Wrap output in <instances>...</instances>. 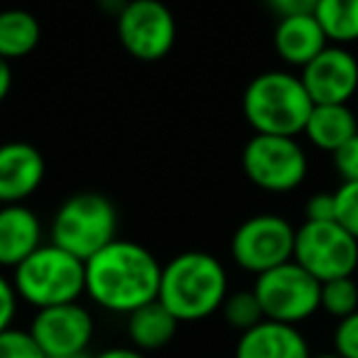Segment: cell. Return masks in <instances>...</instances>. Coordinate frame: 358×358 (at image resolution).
Wrapping results in <instances>:
<instances>
[{
  "mask_svg": "<svg viewBox=\"0 0 358 358\" xmlns=\"http://www.w3.org/2000/svg\"><path fill=\"white\" fill-rule=\"evenodd\" d=\"M86 294L99 307L118 314L155 302L159 294L162 265L145 245L115 238L84 263Z\"/></svg>",
  "mask_w": 358,
  "mask_h": 358,
  "instance_id": "cell-1",
  "label": "cell"
},
{
  "mask_svg": "<svg viewBox=\"0 0 358 358\" xmlns=\"http://www.w3.org/2000/svg\"><path fill=\"white\" fill-rule=\"evenodd\" d=\"M229 294V278L219 258L187 250L169 260L159 278V304L182 322H199L219 312Z\"/></svg>",
  "mask_w": 358,
  "mask_h": 358,
  "instance_id": "cell-2",
  "label": "cell"
},
{
  "mask_svg": "<svg viewBox=\"0 0 358 358\" xmlns=\"http://www.w3.org/2000/svg\"><path fill=\"white\" fill-rule=\"evenodd\" d=\"M312 108L299 76L289 71H263L243 94V115L255 135L297 138L304 133Z\"/></svg>",
  "mask_w": 358,
  "mask_h": 358,
  "instance_id": "cell-3",
  "label": "cell"
},
{
  "mask_svg": "<svg viewBox=\"0 0 358 358\" xmlns=\"http://www.w3.org/2000/svg\"><path fill=\"white\" fill-rule=\"evenodd\" d=\"M118 238V211L101 192L71 194L52 219V245L86 263Z\"/></svg>",
  "mask_w": 358,
  "mask_h": 358,
  "instance_id": "cell-4",
  "label": "cell"
},
{
  "mask_svg": "<svg viewBox=\"0 0 358 358\" xmlns=\"http://www.w3.org/2000/svg\"><path fill=\"white\" fill-rule=\"evenodd\" d=\"M15 294L37 309L74 304L86 292L84 263L52 243H42L30 258L15 268Z\"/></svg>",
  "mask_w": 358,
  "mask_h": 358,
  "instance_id": "cell-5",
  "label": "cell"
},
{
  "mask_svg": "<svg viewBox=\"0 0 358 358\" xmlns=\"http://www.w3.org/2000/svg\"><path fill=\"white\" fill-rule=\"evenodd\" d=\"M292 260L319 285L351 278L358 268V241L348 236L336 221H304L294 231Z\"/></svg>",
  "mask_w": 358,
  "mask_h": 358,
  "instance_id": "cell-6",
  "label": "cell"
},
{
  "mask_svg": "<svg viewBox=\"0 0 358 358\" xmlns=\"http://www.w3.org/2000/svg\"><path fill=\"white\" fill-rule=\"evenodd\" d=\"M319 292L322 285L304 273L294 260L258 275L253 285V294L263 309V317L287 327H294L317 312Z\"/></svg>",
  "mask_w": 358,
  "mask_h": 358,
  "instance_id": "cell-7",
  "label": "cell"
},
{
  "mask_svg": "<svg viewBox=\"0 0 358 358\" xmlns=\"http://www.w3.org/2000/svg\"><path fill=\"white\" fill-rule=\"evenodd\" d=\"M243 172L265 192H292L307 177V155L294 138L253 135L243 148Z\"/></svg>",
  "mask_w": 358,
  "mask_h": 358,
  "instance_id": "cell-8",
  "label": "cell"
},
{
  "mask_svg": "<svg viewBox=\"0 0 358 358\" xmlns=\"http://www.w3.org/2000/svg\"><path fill=\"white\" fill-rule=\"evenodd\" d=\"M234 260L255 278L289 263L294 255V229L278 214H258L245 219L231 238Z\"/></svg>",
  "mask_w": 358,
  "mask_h": 358,
  "instance_id": "cell-9",
  "label": "cell"
},
{
  "mask_svg": "<svg viewBox=\"0 0 358 358\" xmlns=\"http://www.w3.org/2000/svg\"><path fill=\"white\" fill-rule=\"evenodd\" d=\"M118 40L135 59L159 62L174 47L177 20L157 0H133L118 10Z\"/></svg>",
  "mask_w": 358,
  "mask_h": 358,
  "instance_id": "cell-10",
  "label": "cell"
},
{
  "mask_svg": "<svg viewBox=\"0 0 358 358\" xmlns=\"http://www.w3.org/2000/svg\"><path fill=\"white\" fill-rule=\"evenodd\" d=\"M30 334L47 358H76L89 348L94 319L79 302L40 309L32 319Z\"/></svg>",
  "mask_w": 358,
  "mask_h": 358,
  "instance_id": "cell-11",
  "label": "cell"
},
{
  "mask_svg": "<svg viewBox=\"0 0 358 358\" xmlns=\"http://www.w3.org/2000/svg\"><path fill=\"white\" fill-rule=\"evenodd\" d=\"M314 106H348L358 89V59L346 47H327L299 74Z\"/></svg>",
  "mask_w": 358,
  "mask_h": 358,
  "instance_id": "cell-12",
  "label": "cell"
},
{
  "mask_svg": "<svg viewBox=\"0 0 358 358\" xmlns=\"http://www.w3.org/2000/svg\"><path fill=\"white\" fill-rule=\"evenodd\" d=\"M47 164L30 143L13 140L0 145V204L13 206L30 199L45 182Z\"/></svg>",
  "mask_w": 358,
  "mask_h": 358,
  "instance_id": "cell-13",
  "label": "cell"
},
{
  "mask_svg": "<svg viewBox=\"0 0 358 358\" xmlns=\"http://www.w3.org/2000/svg\"><path fill=\"white\" fill-rule=\"evenodd\" d=\"M42 245V224L25 204L0 206V265H22Z\"/></svg>",
  "mask_w": 358,
  "mask_h": 358,
  "instance_id": "cell-14",
  "label": "cell"
},
{
  "mask_svg": "<svg viewBox=\"0 0 358 358\" xmlns=\"http://www.w3.org/2000/svg\"><path fill=\"white\" fill-rule=\"evenodd\" d=\"M273 45H275V52H278L287 64L299 66V69H304L314 57L322 55L329 47L327 35H324L322 25L317 22L314 13L280 17L278 25H275Z\"/></svg>",
  "mask_w": 358,
  "mask_h": 358,
  "instance_id": "cell-15",
  "label": "cell"
},
{
  "mask_svg": "<svg viewBox=\"0 0 358 358\" xmlns=\"http://www.w3.org/2000/svg\"><path fill=\"white\" fill-rule=\"evenodd\" d=\"M236 358H312L304 336L294 327L278 322H260L241 334Z\"/></svg>",
  "mask_w": 358,
  "mask_h": 358,
  "instance_id": "cell-16",
  "label": "cell"
},
{
  "mask_svg": "<svg viewBox=\"0 0 358 358\" xmlns=\"http://www.w3.org/2000/svg\"><path fill=\"white\" fill-rule=\"evenodd\" d=\"M309 143L327 152H338L358 135V120L348 106H314L304 125Z\"/></svg>",
  "mask_w": 358,
  "mask_h": 358,
  "instance_id": "cell-17",
  "label": "cell"
},
{
  "mask_svg": "<svg viewBox=\"0 0 358 358\" xmlns=\"http://www.w3.org/2000/svg\"><path fill=\"white\" fill-rule=\"evenodd\" d=\"M179 322L159 304V299L128 314V334L138 351H157L177 334Z\"/></svg>",
  "mask_w": 358,
  "mask_h": 358,
  "instance_id": "cell-18",
  "label": "cell"
},
{
  "mask_svg": "<svg viewBox=\"0 0 358 358\" xmlns=\"http://www.w3.org/2000/svg\"><path fill=\"white\" fill-rule=\"evenodd\" d=\"M42 27L27 10H0V59H20L40 45Z\"/></svg>",
  "mask_w": 358,
  "mask_h": 358,
  "instance_id": "cell-19",
  "label": "cell"
},
{
  "mask_svg": "<svg viewBox=\"0 0 358 358\" xmlns=\"http://www.w3.org/2000/svg\"><path fill=\"white\" fill-rule=\"evenodd\" d=\"M314 17L322 25L327 42L343 47L358 40V0H317Z\"/></svg>",
  "mask_w": 358,
  "mask_h": 358,
  "instance_id": "cell-20",
  "label": "cell"
},
{
  "mask_svg": "<svg viewBox=\"0 0 358 358\" xmlns=\"http://www.w3.org/2000/svg\"><path fill=\"white\" fill-rule=\"evenodd\" d=\"M319 309H324L329 317L338 319V322L358 312V285L353 282V278L324 282L322 292H319Z\"/></svg>",
  "mask_w": 358,
  "mask_h": 358,
  "instance_id": "cell-21",
  "label": "cell"
},
{
  "mask_svg": "<svg viewBox=\"0 0 358 358\" xmlns=\"http://www.w3.org/2000/svg\"><path fill=\"white\" fill-rule=\"evenodd\" d=\"M221 312H224V319L229 322V327L238 329L241 334L250 331V329L258 327L260 322H265L263 309H260L253 289L229 292L224 299V304H221Z\"/></svg>",
  "mask_w": 358,
  "mask_h": 358,
  "instance_id": "cell-22",
  "label": "cell"
},
{
  "mask_svg": "<svg viewBox=\"0 0 358 358\" xmlns=\"http://www.w3.org/2000/svg\"><path fill=\"white\" fill-rule=\"evenodd\" d=\"M334 204L336 224L358 241V182H341V187L334 192Z\"/></svg>",
  "mask_w": 358,
  "mask_h": 358,
  "instance_id": "cell-23",
  "label": "cell"
},
{
  "mask_svg": "<svg viewBox=\"0 0 358 358\" xmlns=\"http://www.w3.org/2000/svg\"><path fill=\"white\" fill-rule=\"evenodd\" d=\"M0 358H47L30 331L6 329L0 331Z\"/></svg>",
  "mask_w": 358,
  "mask_h": 358,
  "instance_id": "cell-24",
  "label": "cell"
},
{
  "mask_svg": "<svg viewBox=\"0 0 358 358\" xmlns=\"http://www.w3.org/2000/svg\"><path fill=\"white\" fill-rule=\"evenodd\" d=\"M334 353L341 358H358V312L341 319L334 329Z\"/></svg>",
  "mask_w": 358,
  "mask_h": 358,
  "instance_id": "cell-25",
  "label": "cell"
},
{
  "mask_svg": "<svg viewBox=\"0 0 358 358\" xmlns=\"http://www.w3.org/2000/svg\"><path fill=\"white\" fill-rule=\"evenodd\" d=\"M304 221H314V224H327V221H336V204H334V192H319V194L309 196L307 206H304Z\"/></svg>",
  "mask_w": 358,
  "mask_h": 358,
  "instance_id": "cell-26",
  "label": "cell"
},
{
  "mask_svg": "<svg viewBox=\"0 0 358 358\" xmlns=\"http://www.w3.org/2000/svg\"><path fill=\"white\" fill-rule=\"evenodd\" d=\"M334 167L343 182H358V135L348 140L338 152H334Z\"/></svg>",
  "mask_w": 358,
  "mask_h": 358,
  "instance_id": "cell-27",
  "label": "cell"
},
{
  "mask_svg": "<svg viewBox=\"0 0 358 358\" xmlns=\"http://www.w3.org/2000/svg\"><path fill=\"white\" fill-rule=\"evenodd\" d=\"M15 287L13 282H8L3 275H0V331L10 329V322L15 317Z\"/></svg>",
  "mask_w": 358,
  "mask_h": 358,
  "instance_id": "cell-28",
  "label": "cell"
},
{
  "mask_svg": "<svg viewBox=\"0 0 358 358\" xmlns=\"http://www.w3.org/2000/svg\"><path fill=\"white\" fill-rule=\"evenodd\" d=\"M317 0H273L270 10L280 17H292V15H304V13H314Z\"/></svg>",
  "mask_w": 358,
  "mask_h": 358,
  "instance_id": "cell-29",
  "label": "cell"
},
{
  "mask_svg": "<svg viewBox=\"0 0 358 358\" xmlns=\"http://www.w3.org/2000/svg\"><path fill=\"white\" fill-rule=\"evenodd\" d=\"M10 86H13L10 64H8L6 59H0V103L8 99V94H10Z\"/></svg>",
  "mask_w": 358,
  "mask_h": 358,
  "instance_id": "cell-30",
  "label": "cell"
},
{
  "mask_svg": "<svg viewBox=\"0 0 358 358\" xmlns=\"http://www.w3.org/2000/svg\"><path fill=\"white\" fill-rule=\"evenodd\" d=\"M94 358H145L138 348H108V351L99 353Z\"/></svg>",
  "mask_w": 358,
  "mask_h": 358,
  "instance_id": "cell-31",
  "label": "cell"
},
{
  "mask_svg": "<svg viewBox=\"0 0 358 358\" xmlns=\"http://www.w3.org/2000/svg\"><path fill=\"white\" fill-rule=\"evenodd\" d=\"M312 358H341V356H336V353H319V356H312Z\"/></svg>",
  "mask_w": 358,
  "mask_h": 358,
  "instance_id": "cell-32",
  "label": "cell"
},
{
  "mask_svg": "<svg viewBox=\"0 0 358 358\" xmlns=\"http://www.w3.org/2000/svg\"><path fill=\"white\" fill-rule=\"evenodd\" d=\"M76 358H89V356H86V353H84V356H76Z\"/></svg>",
  "mask_w": 358,
  "mask_h": 358,
  "instance_id": "cell-33",
  "label": "cell"
}]
</instances>
